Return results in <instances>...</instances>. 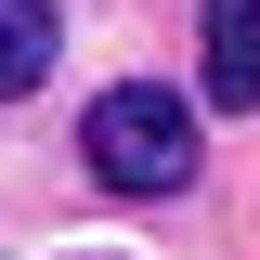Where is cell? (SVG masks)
<instances>
[{"label": "cell", "mask_w": 260, "mask_h": 260, "mask_svg": "<svg viewBox=\"0 0 260 260\" xmlns=\"http://www.w3.org/2000/svg\"><path fill=\"white\" fill-rule=\"evenodd\" d=\"M78 156H91L104 195H182L195 182V104L156 91V78H117V91H91V117H78Z\"/></svg>", "instance_id": "cell-1"}, {"label": "cell", "mask_w": 260, "mask_h": 260, "mask_svg": "<svg viewBox=\"0 0 260 260\" xmlns=\"http://www.w3.org/2000/svg\"><path fill=\"white\" fill-rule=\"evenodd\" d=\"M208 104L221 117L260 104V0H208Z\"/></svg>", "instance_id": "cell-2"}, {"label": "cell", "mask_w": 260, "mask_h": 260, "mask_svg": "<svg viewBox=\"0 0 260 260\" xmlns=\"http://www.w3.org/2000/svg\"><path fill=\"white\" fill-rule=\"evenodd\" d=\"M52 52H65L52 0H0V104H13V91H39V78H52Z\"/></svg>", "instance_id": "cell-3"}]
</instances>
